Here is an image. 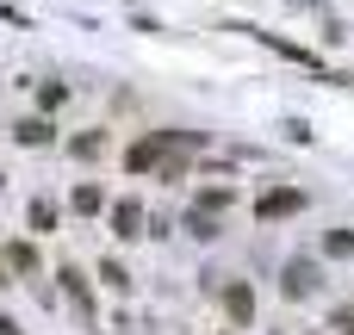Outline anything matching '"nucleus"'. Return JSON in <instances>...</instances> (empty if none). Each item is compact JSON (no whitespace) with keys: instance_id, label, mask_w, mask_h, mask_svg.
Returning a JSON list of instances; mask_svg holds the SVG:
<instances>
[{"instance_id":"8","label":"nucleus","mask_w":354,"mask_h":335,"mask_svg":"<svg viewBox=\"0 0 354 335\" xmlns=\"http://www.w3.org/2000/svg\"><path fill=\"white\" fill-rule=\"evenodd\" d=\"M224 205H236V186H212V193H199V211H224Z\"/></svg>"},{"instance_id":"14","label":"nucleus","mask_w":354,"mask_h":335,"mask_svg":"<svg viewBox=\"0 0 354 335\" xmlns=\"http://www.w3.org/2000/svg\"><path fill=\"white\" fill-rule=\"evenodd\" d=\"M100 280H106V286H118V292H124V286H131V274H124V267H118V261H100Z\"/></svg>"},{"instance_id":"16","label":"nucleus","mask_w":354,"mask_h":335,"mask_svg":"<svg viewBox=\"0 0 354 335\" xmlns=\"http://www.w3.org/2000/svg\"><path fill=\"white\" fill-rule=\"evenodd\" d=\"M68 149H75V155H100V149H106V137H75Z\"/></svg>"},{"instance_id":"1","label":"nucleus","mask_w":354,"mask_h":335,"mask_svg":"<svg viewBox=\"0 0 354 335\" xmlns=\"http://www.w3.org/2000/svg\"><path fill=\"white\" fill-rule=\"evenodd\" d=\"M174 143H193V137H180V131H149L143 143H131V155H124V162H131V168H156Z\"/></svg>"},{"instance_id":"7","label":"nucleus","mask_w":354,"mask_h":335,"mask_svg":"<svg viewBox=\"0 0 354 335\" xmlns=\"http://www.w3.org/2000/svg\"><path fill=\"white\" fill-rule=\"evenodd\" d=\"M187 230H193V236H199V242H212V236H218V230H224V224H218V218H212V211H187Z\"/></svg>"},{"instance_id":"4","label":"nucleus","mask_w":354,"mask_h":335,"mask_svg":"<svg viewBox=\"0 0 354 335\" xmlns=\"http://www.w3.org/2000/svg\"><path fill=\"white\" fill-rule=\"evenodd\" d=\"M224 311H230V323L243 329V323L255 317V292H249L243 280H230V286H224Z\"/></svg>"},{"instance_id":"2","label":"nucleus","mask_w":354,"mask_h":335,"mask_svg":"<svg viewBox=\"0 0 354 335\" xmlns=\"http://www.w3.org/2000/svg\"><path fill=\"white\" fill-rule=\"evenodd\" d=\"M317 280H324V274H317V261H305V255H292V261L280 267V292H286V298H311Z\"/></svg>"},{"instance_id":"11","label":"nucleus","mask_w":354,"mask_h":335,"mask_svg":"<svg viewBox=\"0 0 354 335\" xmlns=\"http://www.w3.org/2000/svg\"><path fill=\"white\" fill-rule=\"evenodd\" d=\"M100 205H106L100 186H75V211H100Z\"/></svg>"},{"instance_id":"15","label":"nucleus","mask_w":354,"mask_h":335,"mask_svg":"<svg viewBox=\"0 0 354 335\" xmlns=\"http://www.w3.org/2000/svg\"><path fill=\"white\" fill-rule=\"evenodd\" d=\"M280 131H286V137H292V143H311V124H305V118H286V124H280Z\"/></svg>"},{"instance_id":"17","label":"nucleus","mask_w":354,"mask_h":335,"mask_svg":"<svg viewBox=\"0 0 354 335\" xmlns=\"http://www.w3.org/2000/svg\"><path fill=\"white\" fill-rule=\"evenodd\" d=\"M0 286H6V267H0Z\"/></svg>"},{"instance_id":"10","label":"nucleus","mask_w":354,"mask_h":335,"mask_svg":"<svg viewBox=\"0 0 354 335\" xmlns=\"http://www.w3.org/2000/svg\"><path fill=\"white\" fill-rule=\"evenodd\" d=\"M324 249H330V261H348V255H354V236H348V230H330Z\"/></svg>"},{"instance_id":"3","label":"nucleus","mask_w":354,"mask_h":335,"mask_svg":"<svg viewBox=\"0 0 354 335\" xmlns=\"http://www.w3.org/2000/svg\"><path fill=\"white\" fill-rule=\"evenodd\" d=\"M299 205H305V193H292V186H274V193H261V199H255V218H261V224H274V218H292Z\"/></svg>"},{"instance_id":"5","label":"nucleus","mask_w":354,"mask_h":335,"mask_svg":"<svg viewBox=\"0 0 354 335\" xmlns=\"http://www.w3.org/2000/svg\"><path fill=\"white\" fill-rule=\"evenodd\" d=\"M112 236H143V211H137V199H118V205H112Z\"/></svg>"},{"instance_id":"12","label":"nucleus","mask_w":354,"mask_h":335,"mask_svg":"<svg viewBox=\"0 0 354 335\" xmlns=\"http://www.w3.org/2000/svg\"><path fill=\"white\" fill-rule=\"evenodd\" d=\"M330 329H336V335H354V305H336V311H330Z\"/></svg>"},{"instance_id":"9","label":"nucleus","mask_w":354,"mask_h":335,"mask_svg":"<svg viewBox=\"0 0 354 335\" xmlns=\"http://www.w3.org/2000/svg\"><path fill=\"white\" fill-rule=\"evenodd\" d=\"M6 261H12L19 274H31V267H37V249H31V242H12V249H6Z\"/></svg>"},{"instance_id":"6","label":"nucleus","mask_w":354,"mask_h":335,"mask_svg":"<svg viewBox=\"0 0 354 335\" xmlns=\"http://www.w3.org/2000/svg\"><path fill=\"white\" fill-rule=\"evenodd\" d=\"M12 137L19 143H50V118H25V124H12Z\"/></svg>"},{"instance_id":"13","label":"nucleus","mask_w":354,"mask_h":335,"mask_svg":"<svg viewBox=\"0 0 354 335\" xmlns=\"http://www.w3.org/2000/svg\"><path fill=\"white\" fill-rule=\"evenodd\" d=\"M50 224H56V205L37 199V205H31V230H50Z\"/></svg>"}]
</instances>
